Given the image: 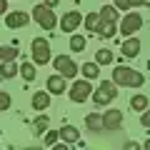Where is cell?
Wrapping results in <instances>:
<instances>
[{"label":"cell","instance_id":"obj_11","mask_svg":"<svg viewBox=\"0 0 150 150\" xmlns=\"http://www.w3.org/2000/svg\"><path fill=\"white\" fill-rule=\"evenodd\" d=\"M45 88H48V93H50V95H63V93H65V78H63L60 73L50 75V78H48V83H45Z\"/></svg>","mask_w":150,"mask_h":150},{"label":"cell","instance_id":"obj_7","mask_svg":"<svg viewBox=\"0 0 150 150\" xmlns=\"http://www.w3.org/2000/svg\"><path fill=\"white\" fill-rule=\"evenodd\" d=\"M53 65H55V70L63 75L65 80H70V78H75V75H78V65H75V60L68 58V55H58V58L53 60Z\"/></svg>","mask_w":150,"mask_h":150},{"label":"cell","instance_id":"obj_3","mask_svg":"<svg viewBox=\"0 0 150 150\" xmlns=\"http://www.w3.org/2000/svg\"><path fill=\"white\" fill-rule=\"evenodd\" d=\"M33 18H35V23L43 28V30H53V28L58 25V18H55L53 8H48L45 3H40V5L33 8Z\"/></svg>","mask_w":150,"mask_h":150},{"label":"cell","instance_id":"obj_12","mask_svg":"<svg viewBox=\"0 0 150 150\" xmlns=\"http://www.w3.org/2000/svg\"><path fill=\"white\" fill-rule=\"evenodd\" d=\"M120 53H123V58H138V53H140V40H138L135 35L125 38V43H123V48H120Z\"/></svg>","mask_w":150,"mask_h":150},{"label":"cell","instance_id":"obj_26","mask_svg":"<svg viewBox=\"0 0 150 150\" xmlns=\"http://www.w3.org/2000/svg\"><path fill=\"white\" fill-rule=\"evenodd\" d=\"M98 20H100L98 13H88V15H85V28H88V30H95V28H98Z\"/></svg>","mask_w":150,"mask_h":150},{"label":"cell","instance_id":"obj_30","mask_svg":"<svg viewBox=\"0 0 150 150\" xmlns=\"http://www.w3.org/2000/svg\"><path fill=\"white\" fill-rule=\"evenodd\" d=\"M130 8H140V5H145V8H150V0H125Z\"/></svg>","mask_w":150,"mask_h":150},{"label":"cell","instance_id":"obj_6","mask_svg":"<svg viewBox=\"0 0 150 150\" xmlns=\"http://www.w3.org/2000/svg\"><path fill=\"white\" fill-rule=\"evenodd\" d=\"M143 28V15L140 13H128V15L120 20V25H118V30L123 33L125 38H130V35H135V33Z\"/></svg>","mask_w":150,"mask_h":150},{"label":"cell","instance_id":"obj_27","mask_svg":"<svg viewBox=\"0 0 150 150\" xmlns=\"http://www.w3.org/2000/svg\"><path fill=\"white\" fill-rule=\"evenodd\" d=\"M58 140H60L58 130H48V133H45V145H48V148H53V145L58 143Z\"/></svg>","mask_w":150,"mask_h":150},{"label":"cell","instance_id":"obj_16","mask_svg":"<svg viewBox=\"0 0 150 150\" xmlns=\"http://www.w3.org/2000/svg\"><path fill=\"white\" fill-rule=\"evenodd\" d=\"M15 75H18V65L13 63V60H3V63H0V78H3V80H10Z\"/></svg>","mask_w":150,"mask_h":150},{"label":"cell","instance_id":"obj_29","mask_svg":"<svg viewBox=\"0 0 150 150\" xmlns=\"http://www.w3.org/2000/svg\"><path fill=\"white\" fill-rule=\"evenodd\" d=\"M140 125L150 130V108H145V112H143V115H140Z\"/></svg>","mask_w":150,"mask_h":150},{"label":"cell","instance_id":"obj_21","mask_svg":"<svg viewBox=\"0 0 150 150\" xmlns=\"http://www.w3.org/2000/svg\"><path fill=\"white\" fill-rule=\"evenodd\" d=\"M98 15H100V20H115L118 23V8L115 5H105V8H100Z\"/></svg>","mask_w":150,"mask_h":150},{"label":"cell","instance_id":"obj_24","mask_svg":"<svg viewBox=\"0 0 150 150\" xmlns=\"http://www.w3.org/2000/svg\"><path fill=\"white\" fill-rule=\"evenodd\" d=\"M18 55H20V50H18L15 45H8V48H0V58H3V60H15ZM3 60H0V63H3Z\"/></svg>","mask_w":150,"mask_h":150},{"label":"cell","instance_id":"obj_8","mask_svg":"<svg viewBox=\"0 0 150 150\" xmlns=\"http://www.w3.org/2000/svg\"><path fill=\"white\" fill-rule=\"evenodd\" d=\"M28 23H30V15H28L25 10H13L5 15V25L10 28V30H18V28H25Z\"/></svg>","mask_w":150,"mask_h":150},{"label":"cell","instance_id":"obj_25","mask_svg":"<svg viewBox=\"0 0 150 150\" xmlns=\"http://www.w3.org/2000/svg\"><path fill=\"white\" fill-rule=\"evenodd\" d=\"M95 63H98V65H110V63H112V53H110V50H105V48H103V50H98Z\"/></svg>","mask_w":150,"mask_h":150},{"label":"cell","instance_id":"obj_34","mask_svg":"<svg viewBox=\"0 0 150 150\" xmlns=\"http://www.w3.org/2000/svg\"><path fill=\"white\" fill-rule=\"evenodd\" d=\"M145 150H150V140H145Z\"/></svg>","mask_w":150,"mask_h":150},{"label":"cell","instance_id":"obj_14","mask_svg":"<svg viewBox=\"0 0 150 150\" xmlns=\"http://www.w3.org/2000/svg\"><path fill=\"white\" fill-rule=\"evenodd\" d=\"M95 33L100 38H115V33H118V23L115 20H98V28H95Z\"/></svg>","mask_w":150,"mask_h":150},{"label":"cell","instance_id":"obj_13","mask_svg":"<svg viewBox=\"0 0 150 150\" xmlns=\"http://www.w3.org/2000/svg\"><path fill=\"white\" fill-rule=\"evenodd\" d=\"M58 135H60V140L68 143V145H75L78 140H80V130L75 128V125H63V128L58 130Z\"/></svg>","mask_w":150,"mask_h":150},{"label":"cell","instance_id":"obj_5","mask_svg":"<svg viewBox=\"0 0 150 150\" xmlns=\"http://www.w3.org/2000/svg\"><path fill=\"white\" fill-rule=\"evenodd\" d=\"M90 93H93L90 80H88V78H83V80H75L73 85H70L68 95H70V100H73V103H85L88 98H90Z\"/></svg>","mask_w":150,"mask_h":150},{"label":"cell","instance_id":"obj_15","mask_svg":"<svg viewBox=\"0 0 150 150\" xmlns=\"http://www.w3.org/2000/svg\"><path fill=\"white\" fill-rule=\"evenodd\" d=\"M33 108H35V110H48L50 108V93L48 90H38L35 95H33Z\"/></svg>","mask_w":150,"mask_h":150},{"label":"cell","instance_id":"obj_32","mask_svg":"<svg viewBox=\"0 0 150 150\" xmlns=\"http://www.w3.org/2000/svg\"><path fill=\"white\" fill-rule=\"evenodd\" d=\"M5 10H8V0H0V15H3Z\"/></svg>","mask_w":150,"mask_h":150},{"label":"cell","instance_id":"obj_28","mask_svg":"<svg viewBox=\"0 0 150 150\" xmlns=\"http://www.w3.org/2000/svg\"><path fill=\"white\" fill-rule=\"evenodd\" d=\"M10 95H8V93H3L0 90V110H8V108H10Z\"/></svg>","mask_w":150,"mask_h":150},{"label":"cell","instance_id":"obj_18","mask_svg":"<svg viewBox=\"0 0 150 150\" xmlns=\"http://www.w3.org/2000/svg\"><path fill=\"white\" fill-rule=\"evenodd\" d=\"M85 125H88V130H93V133H100L103 130V115L100 112H90L85 118Z\"/></svg>","mask_w":150,"mask_h":150},{"label":"cell","instance_id":"obj_31","mask_svg":"<svg viewBox=\"0 0 150 150\" xmlns=\"http://www.w3.org/2000/svg\"><path fill=\"white\" fill-rule=\"evenodd\" d=\"M125 148H128V150H138V148H140V143H135V140H130V143H125Z\"/></svg>","mask_w":150,"mask_h":150},{"label":"cell","instance_id":"obj_19","mask_svg":"<svg viewBox=\"0 0 150 150\" xmlns=\"http://www.w3.org/2000/svg\"><path fill=\"white\" fill-rule=\"evenodd\" d=\"M48 125H50V118L45 115V112H40V115H38V118L33 120V128H35L33 133H35V135H43L45 130H48Z\"/></svg>","mask_w":150,"mask_h":150},{"label":"cell","instance_id":"obj_23","mask_svg":"<svg viewBox=\"0 0 150 150\" xmlns=\"http://www.w3.org/2000/svg\"><path fill=\"white\" fill-rule=\"evenodd\" d=\"M70 50H73V53H83V50H85V38L75 33V35L70 38Z\"/></svg>","mask_w":150,"mask_h":150},{"label":"cell","instance_id":"obj_1","mask_svg":"<svg viewBox=\"0 0 150 150\" xmlns=\"http://www.w3.org/2000/svg\"><path fill=\"white\" fill-rule=\"evenodd\" d=\"M112 83L118 88H143L145 85V75L135 68H128V65H118L112 70Z\"/></svg>","mask_w":150,"mask_h":150},{"label":"cell","instance_id":"obj_17","mask_svg":"<svg viewBox=\"0 0 150 150\" xmlns=\"http://www.w3.org/2000/svg\"><path fill=\"white\" fill-rule=\"evenodd\" d=\"M18 75H23V80H25V83H33V80H35V63H28V60H25V63L18 68Z\"/></svg>","mask_w":150,"mask_h":150},{"label":"cell","instance_id":"obj_9","mask_svg":"<svg viewBox=\"0 0 150 150\" xmlns=\"http://www.w3.org/2000/svg\"><path fill=\"white\" fill-rule=\"evenodd\" d=\"M123 125V110H105L103 115V130H118Z\"/></svg>","mask_w":150,"mask_h":150},{"label":"cell","instance_id":"obj_10","mask_svg":"<svg viewBox=\"0 0 150 150\" xmlns=\"http://www.w3.org/2000/svg\"><path fill=\"white\" fill-rule=\"evenodd\" d=\"M83 23V13H78V10H70V13H65L63 15V20H60V28H63L65 33H73V30H78V25Z\"/></svg>","mask_w":150,"mask_h":150},{"label":"cell","instance_id":"obj_33","mask_svg":"<svg viewBox=\"0 0 150 150\" xmlns=\"http://www.w3.org/2000/svg\"><path fill=\"white\" fill-rule=\"evenodd\" d=\"M43 3H45L48 8H55V5H58V0H43Z\"/></svg>","mask_w":150,"mask_h":150},{"label":"cell","instance_id":"obj_2","mask_svg":"<svg viewBox=\"0 0 150 150\" xmlns=\"http://www.w3.org/2000/svg\"><path fill=\"white\" fill-rule=\"evenodd\" d=\"M90 95H93V103H95L98 108H105L108 103H112L118 98V85L112 80H103L100 85H98V90H93Z\"/></svg>","mask_w":150,"mask_h":150},{"label":"cell","instance_id":"obj_35","mask_svg":"<svg viewBox=\"0 0 150 150\" xmlns=\"http://www.w3.org/2000/svg\"><path fill=\"white\" fill-rule=\"evenodd\" d=\"M0 60H3V58H0Z\"/></svg>","mask_w":150,"mask_h":150},{"label":"cell","instance_id":"obj_22","mask_svg":"<svg viewBox=\"0 0 150 150\" xmlns=\"http://www.w3.org/2000/svg\"><path fill=\"white\" fill-rule=\"evenodd\" d=\"M148 105H150V103H148V98H145V95H133V98H130V108H133V110L143 112Z\"/></svg>","mask_w":150,"mask_h":150},{"label":"cell","instance_id":"obj_4","mask_svg":"<svg viewBox=\"0 0 150 150\" xmlns=\"http://www.w3.org/2000/svg\"><path fill=\"white\" fill-rule=\"evenodd\" d=\"M30 50H33V63L35 65H45L50 63V43L45 38H35L30 43Z\"/></svg>","mask_w":150,"mask_h":150},{"label":"cell","instance_id":"obj_20","mask_svg":"<svg viewBox=\"0 0 150 150\" xmlns=\"http://www.w3.org/2000/svg\"><path fill=\"white\" fill-rule=\"evenodd\" d=\"M78 70H80L83 78H88V80H93V78L100 75V65H98V63H85L83 68H78Z\"/></svg>","mask_w":150,"mask_h":150}]
</instances>
